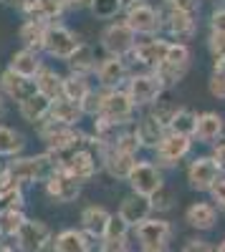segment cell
Segmentation results:
<instances>
[{
    "label": "cell",
    "instance_id": "cell-54",
    "mask_svg": "<svg viewBox=\"0 0 225 252\" xmlns=\"http://www.w3.org/2000/svg\"><path fill=\"white\" fill-rule=\"evenodd\" d=\"M23 3H26V0H0V5H8V8H23Z\"/></svg>",
    "mask_w": 225,
    "mask_h": 252
},
{
    "label": "cell",
    "instance_id": "cell-39",
    "mask_svg": "<svg viewBox=\"0 0 225 252\" xmlns=\"http://www.w3.org/2000/svg\"><path fill=\"white\" fill-rule=\"evenodd\" d=\"M150 202H152V212L154 215H165V212H172L175 209V204H177V192L172 187H162L157 194H152L150 197Z\"/></svg>",
    "mask_w": 225,
    "mask_h": 252
},
{
    "label": "cell",
    "instance_id": "cell-13",
    "mask_svg": "<svg viewBox=\"0 0 225 252\" xmlns=\"http://www.w3.org/2000/svg\"><path fill=\"white\" fill-rule=\"evenodd\" d=\"M53 245V232L43 220H26V224L15 235V250L18 252H46Z\"/></svg>",
    "mask_w": 225,
    "mask_h": 252
},
{
    "label": "cell",
    "instance_id": "cell-42",
    "mask_svg": "<svg viewBox=\"0 0 225 252\" xmlns=\"http://www.w3.org/2000/svg\"><path fill=\"white\" fill-rule=\"evenodd\" d=\"M99 109H101V89L94 86V91L81 101V111H84L86 119H96L99 116Z\"/></svg>",
    "mask_w": 225,
    "mask_h": 252
},
{
    "label": "cell",
    "instance_id": "cell-57",
    "mask_svg": "<svg viewBox=\"0 0 225 252\" xmlns=\"http://www.w3.org/2000/svg\"><path fill=\"white\" fill-rule=\"evenodd\" d=\"M215 252H225V240H223V242H220V245L215 247Z\"/></svg>",
    "mask_w": 225,
    "mask_h": 252
},
{
    "label": "cell",
    "instance_id": "cell-37",
    "mask_svg": "<svg viewBox=\"0 0 225 252\" xmlns=\"http://www.w3.org/2000/svg\"><path fill=\"white\" fill-rule=\"evenodd\" d=\"M89 13L94 15V20H104V23H114L124 15V5L121 0H94Z\"/></svg>",
    "mask_w": 225,
    "mask_h": 252
},
{
    "label": "cell",
    "instance_id": "cell-21",
    "mask_svg": "<svg viewBox=\"0 0 225 252\" xmlns=\"http://www.w3.org/2000/svg\"><path fill=\"white\" fill-rule=\"evenodd\" d=\"M192 139L195 144H202V146H215L218 141L225 139V119L218 111H200Z\"/></svg>",
    "mask_w": 225,
    "mask_h": 252
},
{
    "label": "cell",
    "instance_id": "cell-52",
    "mask_svg": "<svg viewBox=\"0 0 225 252\" xmlns=\"http://www.w3.org/2000/svg\"><path fill=\"white\" fill-rule=\"evenodd\" d=\"M213 71L225 73V56H213Z\"/></svg>",
    "mask_w": 225,
    "mask_h": 252
},
{
    "label": "cell",
    "instance_id": "cell-53",
    "mask_svg": "<svg viewBox=\"0 0 225 252\" xmlns=\"http://www.w3.org/2000/svg\"><path fill=\"white\" fill-rule=\"evenodd\" d=\"M139 252H172L170 245H154V247H139Z\"/></svg>",
    "mask_w": 225,
    "mask_h": 252
},
{
    "label": "cell",
    "instance_id": "cell-47",
    "mask_svg": "<svg viewBox=\"0 0 225 252\" xmlns=\"http://www.w3.org/2000/svg\"><path fill=\"white\" fill-rule=\"evenodd\" d=\"M180 252H215V245H210L202 237H190L185 240V245L180 247Z\"/></svg>",
    "mask_w": 225,
    "mask_h": 252
},
{
    "label": "cell",
    "instance_id": "cell-41",
    "mask_svg": "<svg viewBox=\"0 0 225 252\" xmlns=\"http://www.w3.org/2000/svg\"><path fill=\"white\" fill-rule=\"evenodd\" d=\"M112 146H114V149H119V152H124V154H132V157H137V154L142 152V146H139V141H137V134H134L132 126L121 129Z\"/></svg>",
    "mask_w": 225,
    "mask_h": 252
},
{
    "label": "cell",
    "instance_id": "cell-1",
    "mask_svg": "<svg viewBox=\"0 0 225 252\" xmlns=\"http://www.w3.org/2000/svg\"><path fill=\"white\" fill-rule=\"evenodd\" d=\"M5 169L26 189L31 184H46V179L58 169V166L46 152H40V154H23V157H15V159L5 161Z\"/></svg>",
    "mask_w": 225,
    "mask_h": 252
},
{
    "label": "cell",
    "instance_id": "cell-14",
    "mask_svg": "<svg viewBox=\"0 0 225 252\" xmlns=\"http://www.w3.org/2000/svg\"><path fill=\"white\" fill-rule=\"evenodd\" d=\"M170 48V40L165 35H157V38H139L134 51L127 56V63H134V66H142L145 71H154L162 61L167 56Z\"/></svg>",
    "mask_w": 225,
    "mask_h": 252
},
{
    "label": "cell",
    "instance_id": "cell-10",
    "mask_svg": "<svg viewBox=\"0 0 225 252\" xmlns=\"http://www.w3.org/2000/svg\"><path fill=\"white\" fill-rule=\"evenodd\" d=\"M81 38L66 26V23H53L46 28V38H43V56L56 58V61H69L74 56V51L78 48Z\"/></svg>",
    "mask_w": 225,
    "mask_h": 252
},
{
    "label": "cell",
    "instance_id": "cell-5",
    "mask_svg": "<svg viewBox=\"0 0 225 252\" xmlns=\"http://www.w3.org/2000/svg\"><path fill=\"white\" fill-rule=\"evenodd\" d=\"M159 13H162V35H165L170 43H188L197 35V15L192 13H182L175 8H167L159 3Z\"/></svg>",
    "mask_w": 225,
    "mask_h": 252
},
{
    "label": "cell",
    "instance_id": "cell-7",
    "mask_svg": "<svg viewBox=\"0 0 225 252\" xmlns=\"http://www.w3.org/2000/svg\"><path fill=\"white\" fill-rule=\"evenodd\" d=\"M192 146H195V139L167 131V136L162 139V144L152 152V154H154L152 161L159 166L162 172H165V169H177V166L192 154Z\"/></svg>",
    "mask_w": 225,
    "mask_h": 252
},
{
    "label": "cell",
    "instance_id": "cell-15",
    "mask_svg": "<svg viewBox=\"0 0 225 252\" xmlns=\"http://www.w3.org/2000/svg\"><path fill=\"white\" fill-rule=\"evenodd\" d=\"M81 189H84V184L76 182L71 174H66L64 169H56L46 184H43V192L51 202L56 204H74L78 197H81Z\"/></svg>",
    "mask_w": 225,
    "mask_h": 252
},
{
    "label": "cell",
    "instance_id": "cell-3",
    "mask_svg": "<svg viewBox=\"0 0 225 252\" xmlns=\"http://www.w3.org/2000/svg\"><path fill=\"white\" fill-rule=\"evenodd\" d=\"M99 116L107 119L109 124L127 129L137 121V106L132 103L129 94L124 89H114V91H101V109Z\"/></svg>",
    "mask_w": 225,
    "mask_h": 252
},
{
    "label": "cell",
    "instance_id": "cell-24",
    "mask_svg": "<svg viewBox=\"0 0 225 252\" xmlns=\"http://www.w3.org/2000/svg\"><path fill=\"white\" fill-rule=\"evenodd\" d=\"M220 220V209L210 202V199H202V202H192L185 209V222L197 229V232H210V229L218 227Z\"/></svg>",
    "mask_w": 225,
    "mask_h": 252
},
{
    "label": "cell",
    "instance_id": "cell-35",
    "mask_svg": "<svg viewBox=\"0 0 225 252\" xmlns=\"http://www.w3.org/2000/svg\"><path fill=\"white\" fill-rule=\"evenodd\" d=\"M26 212L23 209H15V207H3L0 209V237H10L15 240L18 229L26 224Z\"/></svg>",
    "mask_w": 225,
    "mask_h": 252
},
{
    "label": "cell",
    "instance_id": "cell-44",
    "mask_svg": "<svg viewBox=\"0 0 225 252\" xmlns=\"http://www.w3.org/2000/svg\"><path fill=\"white\" fill-rule=\"evenodd\" d=\"M162 5L175 8V10H182V13H192V15H200L202 0H162Z\"/></svg>",
    "mask_w": 225,
    "mask_h": 252
},
{
    "label": "cell",
    "instance_id": "cell-49",
    "mask_svg": "<svg viewBox=\"0 0 225 252\" xmlns=\"http://www.w3.org/2000/svg\"><path fill=\"white\" fill-rule=\"evenodd\" d=\"M210 31L225 33V3H220V5L210 13Z\"/></svg>",
    "mask_w": 225,
    "mask_h": 252
},
{
    "label": "cell",
    "instance_id": "cell-58",
    "mask_svg": "<svg viewBox=\"0 0 225 252\" xmlns=\"http://www.w3.org/2000/svg\"><path fill=\"white\" fill-rule=\"evenodd\" d=\"M215 3H223V0H215Z\"/></svg>",
    "mask_w": 225,
    "mask_h": 252
},
{
    "label": "cell",
    "instance_id": "cell-11",
    "mask_svg": "<svg viewBox=\"0 0 225 252\" xmlns=\"http://www.w3.org/2000/svg\"><path fill=\"white\" fill-rule=\"evenodd\" d=\"M127 184L134 194L150 199L152 194H157L159 189L165 187V172H162L152 159H139L137 166L132 169V174H129V179H127Z\"/></svg>",
    "mask_w": 225,
    "mask_h": 252
},
{
    "label": "cell",
    "instance_id": "cell-23",
    "mask_svg": "<svg viewBox=\"0 0 225 252\" xmlns=\"http://www.w3.org/2000/svg\"><path fill=\"white\" fill-rule=\"evenodd\" d=\"M116 215L124 220L132 229H137L142 222H147L154 212H152V202L147 197H139L134 192H129L124 199L119 202V209H116Z\"/></svg>",
    "mask_w": 225,
    "mask_h": 252
},
{
    "label": "cell",
    "instance_id": "cell-22",
    "mask_svg": "<svg viewBox=\"0 0 225 252\" xmlns=\"http://www.w3.org/2000/svg\"><path fill=\"white\" fill-rule=\"evenodd\" d=\"M137 161H139V157H132V154L114 149V146H107L104 154H101V169L116 182H127L132 169L137 166Z\"/></svg>",
    "mask_w": 225,
    "mask_h": 252
},
{
    "label": "cell",
    "instance_id": "cell-20",
    "mask_svg": "<svg viewBox=\"0 0 225 252\" xmlns=\"http://www.w3.org/2000/svg\"><path fill=\"white\" fill-rule=\"evenodd\" d=\"M0 94H3L8 101H15V106H18V103H23L33 94H38V89H36V81L18 76L5 66L3 71H0Z\"/></svg>",
    "mask_w": 225,
    "mask_h": 252
},
{
    "label": "cell",
    "instance_id": "cell-55",
    "mask_svg": "<svg viewBox=\"0 0 225 252\" xmlns=\"http://www.w3.org/2000/svg\"><path fill=\"white\" fill-rule=\"evenodd\" d=\"M5 114H8V98H5L3 94H0V121L5 119Z\"/></svg>",
    "mask_w": 225,
    "mask_h": 252
},
{
    "label": "cell",
    "instance_id": "cell-17",
    "mask_svg": "<svg viewBox=\"0 0 225 252\" xmlns=\"http://www.w3.org/2000/svg\"><path fill=\"white\" fill-rule=\"evenodd\" d=\"M132 129H134V134H137V141H139V146H142V152H154L157 146L162 144V139L167 136V126L159 124L150 111L139 114L137 121L132 124Z\"/></svg>",
    "mask_w": 225,
    "mask_h": 252
},
{
    "label": "cell",
    "instance_id": "cell-16",
    "mask_svg": "<svg viewBox=\"0 0 225 252\" xmlns=\"http://www.w3.org/2000/svg\"><path fill=\"white\" fill-rule=\"evenodd\" d=\"M66 10L69 8L64 0H26L23 8H20V15H23V20L53 26V23H64Z\"/></svg>",
    "mask_w": 225,
    "mask_h": 252
},
{
    "label": "cell",
    "instance_id": "cell-31",
    "mask_svg": "<svg viewBox=\"0 0 225 252\" xmlns=\"http://www.w3.org/2000/svg\"><path fill=\"white\" fill-rule=\"evenodd\" d=\"M36 89L48 101H58L64 91V73H58L53 66H43V71L36 76Z\"/></svg>",
    "mask_w": 225,
    "mask_h": 252
},
{
    "label": "cell",
    "instance_id": "cell-8",
    "mask_svg": "<svg viewBox=\"0 0 225 252\" xmlns=\"http://www.w3.org/2000/svg\"><path fill=\"white\" fill-rule=\"evenodd\" d=\"M220 169L218 164L213 161L210 154H197L188 161L185 166V182L192 192H200V194H210V189L218 184L220 179Z\"/></svg>",
    "mask_w": 225,
    "mask_h": 252
},
{
    "label": "cell",
    "instance_id": "cell-6",
    "mask_svg": "<svg viewBox=\"0 0 225 252\" xmlns=\"http://www.w3.org/2000/svg\"><path fill=\"white\" fill-rule=\"evenodd\" d=\"M124 91L129 94V98L137 109H150L152 103H157L167 94L152 71H132L129 81L124 83Z\"/></svg>",
    "mask_w": 225,
    "mask_h": 252
},
{
    "label": "cell",
    "instance_id": "cell-32",
    "mask_svg": "<svg viewBox=\"0 0 225 252\" xmlns=\"http://www.w3.org/2000/svg\"><path fill=\"white\" fill-rule=\"evenodd\" d=\"M46 28L43 23H36V20H23L18 28V40L20 48H28L36 53H43V38H46Z\"/></svg>",
    "mask_w": 225,
    "mask_h": 252
},
{
    "label": "cell",
    "instance_id": "cell-19",
    "mask_svg": "<svg viewBox=\"0 0 225 252\" xmlns=\"http://www.w3.org/2000/svg\"><path fill=\"white\" fill-rule=\"evenodd\" d=\"M109 220H112V212L104 207V204H86L81 209V217H78V229L94 240V242H101L107 235V227H109Z\"/></svg>",
    "mask_w": 225,
    "mask_h": 252
},
{
    "label": "cell",
    "instance_id": "cell-38",
    "mask_svg": "<svg viewBox=\"0 0 225 252\" xmlns=\"http://www.w3.org/2000/svg\"><path fill=\"white\" fill-rule=\"evenodd\" d=\"M180 106H182V103H177V101H172V98H167V96H162L157 103H152L147 111H150L159 124H165L167 129H170V124H172V119H175V114H177Z\"/></svg>",
    "mask_w": 225,
    "mask_h": 252
},
{
    "label": "cell",
    "instance_id": "cell-48",
    "mask_svg": "<svg viewBox=\"0 0 225 252\" xmlns=\"http://www.w3.org/2000/svg\"><path fill=\"white\" fill-rule=\"evenodd\" d=\"M210 202L220 209V212H225V177H220L218 184L210 189Z\"/></svg>",
    "mask_w": 225,
    "mask_h": 252
},
{
    "label": "cell",
    "instance_id": "cell-46",
    "mask_svg": "<svg viewBox=\"0 0 225 252\" xmlns=\"http://www.w3.org/2000/svg\"><path fill=\"white\" fill-rule=\"evenodd\" d=\"M208 91H210L213 98L225 101V73H218V71L210 73V78H208Z\"/></svg>",
    "mask_w": 225,
    "mask_h": 252
},
{
    "label": "cell",
    "instance_id": "cell-9",
    "mask_svg": "<svg viewBox=\"0 0 225 252\" xmlns=\"http://www.w3.org/2000/svg\"><path fill=\"white\" fill-rule=\"evenodd\" d=\"M121 18H124V23L134 31L137 38H157V35H162V13H159V5L139 3L134 8H127Z\"/></svg>",
    "mask_w": 225,
    "mask_h": 252
},
{
    "label": "cell",
    "instance_id": "cell-56",
    "mask_svg": "<svg viewBox=\"0 0 225 252\" xmlns=\"http://www.w3.org/2000/svg\"><path fill=\"white\" fill-rule=\"evenodd\" d=\"M139 3H147V0H121L124 10H127V8H134V5H139Z\"/></svg>",
    "mask_w": 225,
    "mask_h": 252
},
{
    "label": "cell",
    "instance_id": "cell-45",
    "mask_svg": "<svg viewBox=\"0 0 225 252\" xmlns=\"http://www.w3.org/2000/svg\"><path fill=\"white\" fill-rule=\"evenodd\" d=\"M129 232H132V227L121 220L119 215H112V220H109V227H107V235L104 237H129Z\"/></svg>",
    "mask_w": 225,
    "mask_h": 252
},
{
    "label": "cell",
    "instance_id": "cell-18",
    "mask_svg": "<svg viewBox=\"0 0 225 252\" xmlns=\"http://www.w3.org/2000/svg\"><path fill=\"white\" fill-rule=\"evenodd\" d=\"M139 240V247H154V245H170L172 235H175V227L165 220V217H157L152 215L147 222H142L137 229H132Z\"/></svg>",
    "mask_w": 225,
    "mask_h": 252
},
{
    "label": "cell",
    "instance_id": "cell-40",
    "mask_svg": "<svg viewBox=\"0 0 225 252\" xmlns=\"http://www.w3.org/2000/svg\"><path fill=\"white\" fill-rule=\"evenodd\" d=\"M165 61L172 63V66L190 68L192 66V48H190V43H170Z\"/></svg>",
    "mask_w": 225,
    "mask_h": 252
},
{
    "label": "cell",
    "instance_id": "cell-36",
    "mask_svg": "<svg viewBox=\"0 0 225 252\" xmlns=\"http://www.w3.org/2000/svg\"><path fill=\"white\" fill-rule=\"evenodd\" d=\"M154 76H157V81L162 83V89L165 91H170V89H175L180 81H185V76L190 73V68H182V66H172V63H167V61H162L159 66L152 71Z\"/></svg>",
    "mask_w": 225,
    "mask_h": 252
},
{
    "label": "cell",
    "instance_id": "cell-25",
    "mask_svg": "<svg viewBox=\"0 0 225 252\" xmlns=\"http://www.w3.org/2000/svg\"><path fill=\"white\" fill-rule=\"evenodd\" d=\"M43 66H46L43 53H36V51H28V48H18L8 58V68L18 76H23V78H31V81H36V76L43 71Z\"/></svg>",
    "mask_w": 225,
    "mask_h": 252
},
{
    "label": "cell",
    "instance_id": "cell-50",
    "mask_svg": "<svg viewBox=\"0 0 225 252\" xmlns=\"http://www.w3.org/2000/svg\"><path fill=\"white\" fill-rule=\"evenodd\" d=\"M210 157H213V161L218 164L220 174L225 177V139H223V141H218L215 146H210Z\"/></svg>",
    "mask_w": 225,
    "mask_h": 252
},
{
    "label": "cell",
    "instance_id": "cell-29",
    "mask_svg": "<svg viewBox=\"0 0 225 252\" xmlns=\"http://www.w3.org/2000/svg\"><path fill=\"white\" fill-rule=\"evenodd\" d=\"M26 136L23 131L13 129L8 124H0V159H15V157H23L26 152Z\"/></svg>",
    "mask_w": 225,
    "mask_h": 252
},
{
    "label": "cell",
    "instance_id": "cell-12",
    "mask_svg": "<svg viewBox=\"0 0 225 252\" xmlns=\"http://www.w3.org/2000/svg\"><path fill=\"white\" fill-rule=\"evenodd\" d=\"M129 76H132V68H129L127 58H116V56H101L96 63V71H94L96 89H101V91L124 89Z\"/></svg>",
    "mask_w": 225,
    "mask_h": 252
},
{
    "label": "cell",
    "instance_id": "cell-2",
    "mask_svg": "<svg viewBox=\"0 0 225 252\" xmlns=\"http://www.w3.org/2000/svg\"><path fill=\"white\" fill-rule=\"evenodd\" d=\"M104 149L107 146L91 136L89 146H84V149H78L76 154H71L64 164H61V169H64L66 174H71L76 182L89 184L101 172V154H104Z\"/></svg>",
    "mask_w": 225,
    "mask_h": 252
},
{
    "label": "cell",
    "instance_id": "cell-27",
    "mask_svg": "<svg viewBox=\"0 0 225 252\" xmlns=\"http://www.w3.org/2000/svg\"><path fill=\"white\" fill-rule=\"evenodd\" d=\"M51 103L53 101H48L46 96L33 94L23 103H18V114H20V119H23V121H28L31 126H36V129H38V126L51 116Z\"/></svg>",
    "mask_w": 225,
    "mask_h": 252
},
{
    "label": "cell",
    "instance_id": "cell-43",
    "mask_svg": "<svg viewBox=\"0 0 225 252\" xmlns=\"http://www.w3.org/2000/svg\"><path fill=\"white\" fill-rule=\"evenodd\" d=\"M99 252H132L129 237H104L99 242Z\"/></svg>",
    "mask_w": 225,
    "mask_h": 252
},
{
    "label": "cell",
    "instance_id": "cell-30",
    "mask_svg": "<svg viewBox=\"0 0 225 252\" xmlns=\"http://www.w3.org/2000/svg\"><path fill=\"white\" fill-rule=\"evenodd\" d=\"M51 121L56 124H64V126H81L84 121V111H81V103H74L69 98H58L51 103Z\"/></svg>",
    "mask_w": 225,
    "mask_h": 252
},
{
    "label": "cell",
    "instance_id": "cell-51",
    "mask_svg": "<svg viewBox=\"0 0 225 252\" xmlns=\"http://www.w3.org/2000/svg\"><path fill=\"white\" fill-rule=\"evenodd\" d=\"M69 10H89L94 0H64Z\"/></svg>",
    "mask_w": 225,
    "mask_h": 252
},
{
    "label": "cell",
    "instance_id": "cell-33",
    "mask_svg": "<svg viewBox=\"0 0 225 252\" xmlns=\"http://www.w3.org/2000/svg\"><path fill=\"white\" fill-rule=\"evenodd\" d=\"M94 91V83L89 76H76V73H64V91L61 98H69L74 103H81Z\"/></svg>",
    "mask_w": 225,
    "mask_h": 252
},
{
    "label": "cell",
    "instance_id": "cell-4",
    "mask_svg": "<svg viewBox=\"0 0 225 252\" xmlns=\"http://www.w3.org/2000/svg\"><path fill=\"white\" fill-rule=\"evenodd\" d=\"M137 40L139 38L124 23V18L114 20V23H107L99 33V46H101V51H104V56H116V58H127L134 51Z\"/></svg>",
    "mask_w": 225,
    "mask_h": 252
},
{
    "label": "cell",
    "instance_id": "cell-34",
    "mask_svg": "<svg viewBox=\"0 0 225 252\" xmlns=\"http://www.w3.org/2000/svg\"><path fill=\"white\" fill-rule=\"evenodd\" d=\"M197 116H200V111H195V109H190V106H180L167 131L182 134V136H190V139H192V136H195V129H197Z\"/></svg>",
    "mask_w": 225,
    "mask_h": 252
},
{
    "label": "cell",
    "instance_id": "cell-26",
    "mask_svg": "<svg viewBox=\"0 0 225 252\" xmlns=\"http://www.w3.org/2000/svg\"><path fill=\"white\" fill-rule=\"evenodd\" d=\"M53 252H94V240L78 227L61 229L58 235H53Z\"/></svg>",
    "mask_w": 225,
    "mask_h": 252
},
{
    "label": "cell",
    "instance_id": "cell-28",
    "mask_svg": "<svg viewBox=\"0 0 225 252\" xmlns=\"http://www.w3.org/2000/svg\"><path fill=\"white\" fill-rule=\"evenodd\" d=\"M96 63H99V58H96V51H94V46L91 43H84L81 40L78 43V48L74 51V56L66 61V66H69V73H76V76H94V71H96Z\"/></svg>",
    "mask_w": 225,
    "mask_h": 252
}]
</instances>
